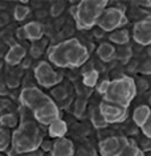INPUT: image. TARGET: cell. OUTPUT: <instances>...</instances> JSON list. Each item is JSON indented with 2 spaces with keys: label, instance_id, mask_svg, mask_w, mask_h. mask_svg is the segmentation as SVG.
I'll use <instances>...</instances> for the list:
<instances>
[{
  "label": "cell",
  "instance_id": "obj_1",
  "mask_svg": "<svg viewBox=\"0 0 151 156\" xmlns=\"http://www.w3.org/2000/svg\"><path fill=\"white\" fill-rule=\"evenodd\" d=\"M46 56L50 65L60 69L80 68L89 60L86 46L77 38H69L49 46L46 50Z\"/></svg>",
  "mask_w": 151,
  "mask_h": 156
},
{
  "label": "cell",
  "instance_id": "obj_2",
  "mask_svg": "<svg viewBox=\"0 0 151 156\" xmlns=\"http://www.w3.org/2000/svg\"><path fill=\"white\" fill-rule=\"evenodd\" d=\"M42 140V132L37 123L33 120H23L20 126L12 132L11 147L17 154H31L40 150Z\"/></svg>",
  "mask_w": 151,
  "mask_h": 156
},
{
  "label": "cell",
  "instance_id": "obj_3",
  "mask_svg": "<svg viewBox=\"0 0 151 156\" xmlns=\"http://www.w3.org/2000/svg\"><path fill=\"white\" fill-rule=\"evenodd\" d=\"M107 7L106 0H82L70 8L76 27L81 30L92 29Z\"/></svg>",
  "mask_w": 151,
  "mask_h": 156
},
{
  "label": "cell",
  "instance_id": "obj_4",
  "mask_svg": "<svg viewBox=\"0 0 151 156\" xmlns=\"http://www.w3.org/2000/svg\"><path fill=\"white\" fill-rule=\"evenodd\" d=\"M137 95V85L131 77L122 76L110 82V87L103 95V101L127 108Z\"/></svg>",
  "mask_w": 151,
  "mask_h": 156
},
{
  "label": "cell",
  "instance_id": "obj_5",
  "mask_svg": "<svg viewBox=\"0 0 151 156\" xmlns=\"http://www.w3.org/2000/svg\"><path fill=\"white\" fill-rule=\"evenodd\" d=\"M127 24L126 13L119 7H106L101 17L97 21V25L105 32H114L117 29H122V27Z\"/></svg>",
  "mask_w": 151,
  "mask_h": 156
},
{
  "label": "cell",
  "instance_id": "obj_6",
  "mask_svg": "<svg viewBox=\"0 0 151 156\" xmlns=\"http://www.w3.org/2000/svg\"><path fill=\"white\" fill-rule=\"evenodd\" d=\"M32 114L37 123L44 124V126H49L52 122L60 119V107L48 95L33 108Z\"/></svg>",
  "mask_w": 151,
  "mask_h": 156
},
{
  "label": "cell",
  "instance_id": "obj_7",
  "mask_svg": "<svg viewBox=\"0 0 151 156\" xmlns=\"http://www.w3.org/2000/svg\"><path fill=\"white\" fill-rule=\"evenodd\" d=\"M34 78L40 86L50 89L60 85V82L63 81V74L57 72L49 62L41 61L34 68Z\"/></svg>",
  "mask_w": 151,
  "mask_h": 156
},
{
  "label": "cell",
  "instance_id": "obj_8",
  "mask_svg": "<svg viewBox=\"0 0 151 156\" xmlns=\"http://www.w3.org/2000/svg\"><path fill=\"white\" fill-rule=\"evenodd\" d=\"M130 140L123 135H113L102 139L98 144V152L101 156H119Z\"/></svg>",
  "mask_w": 151,
  "mask_h": 156
},
{
  "label": "cell",
  "instance_id": "obj_9",
  "mask_svg": "<svg viewBox=\"0 0 151 156\" xmlns=\"http://www.w3.org/2000/svg\"><path fill=\"white\" fill-rule=\"evenodd\" d=\"M99 112L103 116L105 122L107 124H114V123H121L127 118V108L117 106L113 103H107L105 101L99 103Z\"/></svg>",
  "mask_w": 151,
  "mask_h": 156
},
{
  "label": "cell",
  "instance_id": "obj_10",
  "mask_svg": "<svg viewBox=\"0 0 151 156\" xmlns=\"http://www.w3.org/2000/svg\"><path fill=\"white\" fill-rule=\"evenodd\" d=\"M133 38L135 42L143 46L151 45V16L137 21L133 28Z\"/></svg>",
  "mask_w": 151,
  "mask_h": 156
},
{
  "label": "cell",
  "instance_id": "obj_11",
  "mask_svg": "<svg viewBox=\"0 0 151 156\" xmlns=\"http://www.w3.org/2000/svg\"><path fill=\"white\" fill-rule=\"evenodd\" d=\"M46 97L48 95H46L44 91H41L38 87H36V86H27V87H24L21 90L20 98L19 99H20V103L25 108H28V110L32 111L42 99L46 98Z\"/></svg>",
  "mask_w": 151,
  "mask_h": 156
},
{
  "label": "cell",
  "instance_id": "obj_12",
  "mask_svg": "<svg viewBox=\"0 0 151 156\" xmlns=\"http://www.w3.org/2000/svg\"><path fill=\"white\" fill-rule=\"evenodd\" d=\"M76 147L73 142L68 138L56 139L53 142L52 150H50V156H74Z\"/></svg>",
  "mask_w": 151,
  "mask_h": 156
},
{
  "label": "cell",
  "instance_id": "obj_13",
  "mask_svg": "<svg viewBox=\"0 0 151 156\" xmlns=\"http://www.w3.org/2000/svg\"><path fill=\"white\" fill-rule=\"evenodd\" d=\"M27 56V49L20 44H15L8 49V52L5 53V62L9 66H16L19 64H21V61Z\"/></svg>",
  "mask_w": 151,
  "mask_h": 156
},
{
  "label": "cell",
  "instance_id": "obj_14",
  "mask_svg": "<svg viewBox=\"0 0 151 156\" xmlns=\"http://www.w3.org/2000/svg\"><path fill=\"white\" fill-rule=\"evenodd\" d=\"M23 28H24L27 40H29L32 42L41 40L42 36H44V27L38 21H29L28 24H25Z\"/></svg>",
  "mask_w": 151,
  "mask_h": 156
},
{
  "label": "cell",
  "instance_id": "obj_15",
  "mask_svg": "<svg viewBox=\"0 0 151 156\" xmlns=\"http://www.w3.org/2000/svg\"><path fill=\"white\" fill-rule=\"evenodd\" d=\"M150 116H151V107L149 105H139V106H137L134 108L133 120L138 127L142 128L145 126V123L149 120Z\"/></svg>",
  "mask_w": 151,
  "mask_h": 156
},
{
  "label": "cell",
  "instance_id": "obj_16",
  "mask_svg": "<svg viewBox=\"0 0 151 156\" xmlns=\"http://www.w3.org/2000/svg\"><path fill=\"white\" fill-rule=\"evenodd\" d=\"M48 134L50 138H55V139H61L65 138V135L68 134V124L65 120L63 119H57L55 122H52L48 126Z\"/></svg>",
  "mask_w": 151,
  "mask_h": 156
},
{
  "label": "cell",
  "instance_id": "obj_17",
  "mask_svg": "<svg viewBox=\"0 0 151 156\" xmlns=\"http://www.w3.org/2000/svg\"><path fill=\"white\" fill-rule=\"evenodd\" d=\"M115 54H117L115 48L110 42H102V44H99V46L97 48V56L103 62H111L115 58Z\"/></svg>",
  "mask_w": 151,
  "mask_h": 156
},
{
  "label": "cell",
  "instance_id": "obj_18",
  "mask_svg": "<svg viewBox=\"0 0 151 156\" xmlns=\"http://www.w3.org/2000/svg\"><path fill=\"white\" fill-rule=\"evenodd\" d=\"M109 41L110 44H117V45H126L130 41V32L127 29H117L109 34Z\"/></svg>",
  "mask_w": 151,
  "mask_h": 156
},
{
  "label": "cell",
  "instance_id": "obj_19",
  "mask_svg": "<svg viewBox=\"0 0 151 156\" xmlns=\"http://www.w3.org/2000/svg\"><path fill=\"white\" fill-rule=\"evenodd\" d=\"M99 80V73L95 69H89L82 74V82L88 87H95Z\"/></svg>",
  "mask_w": 151,
  "mask_h": 156
},
{
  "label": "cell",
  "instance_id": "obj_20",
  "mask_svg": "<svg viewBox=\"0 0 151 156\" xmlns=\"http://www.w3.org/2000/svg\"><path fill=\"white\" fill-rule=\"evenodd\" d=\"M11 140H12L11 131L0 126V154L8 151V148L11 147Z\"/></svg>",
  "mask_w": 151,
  "mask_h": 156
},
{
  "label": "cell",
  "instance_id": "obj_21",
  "mask_svg": "<svg viewBox=\"0 0 151 156\" xmlns=\"http://www.w3.org/2000/svg\"><path fill=\"white\" fill-rule=\"evenodd\" d=\"M19 123L17 116L12 114V112H8V114H3L0 116V126L9 130V128H15Z\"/></svg>",
  "mask_w": 151,
  "mask_h": 156
},
{
  "label": "cell",
  "instance_id": "obj_22",
  "mask_svg": "<svg viewBox=\"0 0 151 156\" xmlns=\"http://www.w3.org/2000/svg\"><path fill=\"white\" fill-rule=\"evenodd\" d=\"M119 156H146V154L139 148L138 144H135L134 142H129V144L123 148Z\"/></svg>",
  "mask_w": 151,
  "mask_h": 156
},
{
  "label": "cell",
  "instance_id": "obj_23",
  "mask_svg": "<svg viewBox=\"0 0 151 156\" xmlns=\"http://www.w3.org/2000/svg\"><path fill=\"white\" fill-rule=\"evenodd\" d=\"M74 156H98V151L94 150V147L90 144H80L74 151Z\"/></svg>",
  "mask_w": 151,
  "mask_h": 156
},
{
  "label": "cell",
  "instance_id": "obj_24",
  "mask_svg": "<svg viewBox=\"0 0 151 156\" xmlns=\"http://www.w3.org/2000/svg\"><path fill=\"white\" fill-rule=\"evenodd\" d=\"M28 15H29V8L27 5H24V4H17L16 7H15L13 16H15V19H16L17 21L25 20V19L28 17Z\"/></svg>",
  "mask_w": 151,
  "mask_h": 156
},
{
  "label": "cell",
  "instance_id": "obj_25",
  "mask_svg": "<svg viewBox=\"0 0 151 156\" xmlns=\"http://www.w3.org/2000/svg\"><path fill=\"white\" fill-rule=\"evenodd\" d=\"M92 122H93V124H94L97 128H102V127H106L107 126V123L105 122L103 116L101 115L99 108H95V110L93 111V114H92Z\"/></svg>",
  "mask_w": 151,
  "mask_h": 156
},
{
  "label": "cell",
  "instance_id": "obj_26",
  "mask_svg": "<svg viewBox=\"0 0 151 156\" xmlns=\"http://www.w3.org/2000/svg\"><path fill=\"white\" fill-rule=\"evenodd\" d=\"M45 44H46V41H41V40H38V41H34L32 46H31V54H32L33 57H40L42 52H44V49H45Z\"/></svg>",
  "mask_w": 151,
  "mask_h": 156
},
{
  "label": "cell",
  "instance_id": "obj_27",
  "mask_svg": "<svg viewBox=\"0 0 151 156\" xmlns=\"http://www.w3.org/2000/svg\"><path fill=\"white\" fill-rule=\"evenodd\" d=\"M64 9H65L64 2H55L52 5H50V15L57 17V16H60V15L64 12Z\"/></svg>",
  "mask_w": 151,
  "mask_h": 156
},
{
  "label": "cell",
  "instance_id": "obj_28",
  "mask_svg": "<svg viewBox=\"0 0 151 156\" xmlns=\"http://www.w3.org/2000/svg\"><path fill=\"white\" fill-rule=\"evenodd\" d=\"M52 95L55 97L57 101H64L68 97V90L64 86H59V85H57V87H55L52 90Z\"/></svg>",
  "mask_w": 151,
  "mask_h": 156
},
{
  "label": "cell",
  "instance_id": "obj_29",
  "mask_svg": "<svg viewBox=\"0 0 151 156\" xmlns=\"http://www.w3.org/2000/svg\"><path fill=\"white\" fill-rule=\"evenodd\" d=\"M110 82L111 81H109V80H102L99 83H97L95 91L101 95H105L107 93V90H109V87H110Z\"/></svg>",
  "mask_w": 151,
  "mask_h": 156
},
{
  "label": "cell",
  "instance_id": "obj_30",
  "mask_svg": "<svg viewBox=\"0 0 151 156\" xmlns=\"http://www.w3.org/2000/svg\"><path fill=\"white\" fill-rule=\"evenodd\" d=\"M85 108H86V101L85 99H77V102L74 105V114L76 116H81L85 112Z\"/></svg>",
  "mask_w": 151,
  "mask_h": 156
},
{
  "label": "cell",
  "instance_id": "obj_31",
  "mask_svg": "<svg viewBox=\"0 0 151 156\" xmlns=\"http://www.w3.org/2000/svg\"><path fill=\"white\" fill-rule=\"evenodd\" d=\"M7 155H8V156H42V151L37 150L34 152H31V154H17V152L15 151L12 147H9L8 151H7Z\"/></svg>",
  "mask_w": 151,
  "mask_h": 156
},
{
  "label": "cell",
  "instance_id": "obj_32",
  "mask_svg": "<svg viewBox=\"0 0 151 156\" xmlns=\"http://www.w3.org/2000/svg\"><path fill=\"white\" fill-rule=\"evenodd\" d=\"M139 148H141V150L145 152H147V154H149V152H151V139L150 138H143L141 142H139Z\"/></svg>",
  "mask_w": 151,
  "mask_h": 156
},
{
  "label": "cell",
  "instance_id": "obj_33",
  "mask_svg": "<svg viewBox=\"0 0 151 156\" xmlns=\"http://www.w3.org/2000/svg\"><path fill=\"white\" fill-rule=\"evenodd\" d=\"M5 85L11 89H15V87L19 86V80L13 76V74H8V76H7V80H5Z\"/></svg>",
  "mask_w": 151,
  "mask_h": 156
},
{
  "label": "cell",
  "instance_id": "obj_34",
  "mask_svg": "<svg viewBox=\"0 0 151 156\" xmlns=\"http://www.w3.org/2000/svg\"><path fill=\"white\" fill-rule=\"evenodd\" d=\"M139 73L142 74H151V60H146L142 62L141 68H139Z\"/></svg>",
  "mask_w": 151,
  "mask_h": 156
},
{
  "label": "cell",
  "instance_id": "obj_35",
  "mask_svg": "<svg viewBox=\"0 0 151 156\" xmlns=\"http://www.w3.org/2000/svg\"><path fill=\"white\" fill-rule=\"evenodd\" d=\"M142 134L146 136V138L151 139V116L149 118V120L145 123V126L142 127Z\"/></svg>",
  "mask_w": 151,
  "mask_h": 156
},
{
  "label": "cell",
  "instance_id": "obj_36",
  "mask_svg": "<svg viewBox=\"0 0 151 156\" xmlns=\"http://www.w3.org/2000/svg\"><path fill=\"white\" fill-rule=\"evenodd\" d=\"M16 37L17 38H20V40H27V37H25V32H24V28H19L16 29Z\"/></svg>",
  "mask_w": 151,
  "mask_h": 156
},
{
  "label": "cell",
  "instance_id": "obj_37",
  "mask_svg": "<svg viewBox=\"0 0 151 156\" xmlns=\"http://www.w3.org/2000/svg\"><path fill=\"white\" fill-rule=\"evenodd\" d=\"M5 24V19H4V16L3 15H0V28H2L3 25Z\"/></svg>",
  "mask_w": 151,
  "mask_h": 156
},
{
  "label": "cell",
  "instance_id": "obj_38",
  "mask_svg": "<svg viewBox=\"0 0 151 156\" xmlns=\"http://www.w3.org/2000/svg\"><path fill=\"white\" fill-rule=\"evenodd\" d=\"M147 52H149V54L151 56V46H149V50H147Z\"/></svg>",
  "mask_w": 151,
  "mask_h": 156
},
{
  "label": "cell",
  "instance_id": "obj_39",
  "mask_svg": "<svg viewBox=\"0 0 151 156\" xmlns=\"http://www.w3.org/2000/svg\"><path fill=\"white\" fill-rule=\"evenodd\" d=\"M149 102H150V105H149V106L151 107V95H150V99H149Z\"/></svg>",
  "mask_w": 151,
  "mask_h": 156
},
{
  "label": "cell",
  "instance_id": "obj_40",
  "mask_svg": "<svg viewBox=\"0 0 151 156\" xmlns=\"http://www.w3.org/2000/svg\"><path fill=\"white\" fill-rule=\"evenodd\" d=\"M146 156H151V152H149V154H147Z\"/></svg>",
  "mask_w": 151,
  "mask_h": 156
},
{
  "label": "cell",
  "instance_id": "obj_41",
  "mask_svg": "<svg viewBox=\"0 0 151 156\" xmlns=\"http://www.w3.org/2000/svg\"><path fill=\"white\" fill-rule=\"evenodd\" d=\"M0 156H4V155H3V154H0Z\"/></svg>",
  "mask_w": 151,
  "mask_h": 156
},
{
  "label": "cell",
  "instance_id": "obj_42",
  "mask_svg": "<svg viewBox=\"0 0 151 156\" xmlns=\"http://www.w3.org/2000/svg\"><path fill=\"white\" fill-rule=\"evenodd\" d=\"M150 16H151V13H150Z\"/></svg>",
  "mask_w": 151,
  "mask_h": 156
}]
</instances>
